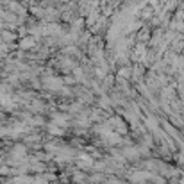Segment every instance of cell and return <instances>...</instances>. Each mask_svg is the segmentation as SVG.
Instances as JSON below:
<instances>
[{"instance_id": "277c9868", "label": "cell", "mask_w": 184, "mask_h": 184, "mask_svg": "<svg viewBox=\"0 0 184 184\" xmlns=\"http://www.w3.org/2000/svg\"><path fill=\"white\" fill-rule=\"evenodd\" d=\"M50 132H54V134H59V132H61V131H59V129H56V127H54V125H50Z\"/></svg>"}, {"instance_id": "7a4b0ae2", "label": "cell", "mask_w": 184, "mask_h": 184, "mask_svg": "<svg viewBox=\"0 0 184 184\" xmlns=\"http://www.w3.org/2000/svg\"><path fill=\"white\" fill-rule=\"evenodd\" d=\"M32 45H34V39L32 38H27V39L21 41V48H29V47H32Z\"/></svg>"}, {"instance_id": "6da1fadb", "label": "cell", "mask_w": 184, "mask_h": 184, "mask_svg": "<svg viewBox=\"0 0 184 184\" xmlns=\"http://www.w3.org/2000/svg\"><path fill=\"white\" fill-rule=\"evenodd\" d=\"M13 155H14V157H24V155H25V147H24V145H16V147L13 148Z\"/></svg>"}, {"instance_id": "3957f363", "label": "cell", "mask_w": 184, "mask_h": 184, "mask_svg": "<svg viewBox=\"0 0 184 184\" xmlns=\"http://www.w3.org/2000/svg\"><path fill=\"white\" fill-rule=\"evenodd\" d=\"M34 184H47V180H45V177H36Z\"/></svg>"}]
</instances>
